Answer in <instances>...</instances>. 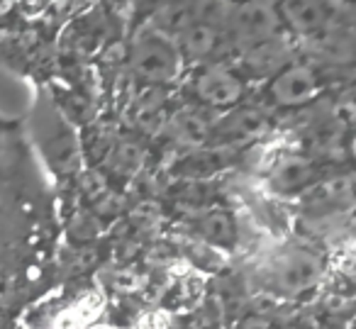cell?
<instances>
[{"label": "cell", "mask_w": 356, "mask_h": 329, "mask_svg": "<svg viewBox=\"0 0 356 329\" xmlns=\"http://www.w3.org/2000/svg\"><path fill=\"white\" fill-rule=\"evenodd\" d=\"M184 54L171 35L156 30L144 32L132 42L129 49V69L147 86H168L181 76Z\"/></svg>", "instance_id": "6da1fadb"}, {"label": "cell", "mask_w": 356, "mask_h": 329, "mask_svg": "<svg viewBox=\"0 0 356 329\" xmlns=\"http://www.w3.org/2000/svg\"><path fill=\"white\" fill-rule=\"evenodd\" d=\"M195 100L210 110H234L244 98V81L222 64H208L191 83Z\"/></svg>", "instance_id": "7a4b0ae2"}, {"label": "cell", "mask_w": 356, "mask_h": 329, "mask_svg": "<svg viewBox=\"0 0 356 329\" xmlns=\"http://www.w3.org/2000/svg\"><path fill=\"white\" fill-rule=\"evenodd\" d=\"M317 90H320V81L315 71L310 66L293 64L276 71L273 81L268 83V100L276 108H300L315 98Z\"/></svg>", "instance_id": "3957f363"}, {"label": "cell", "mask_w": 356, "mask_h": 329, "mask_svg": "<svg viewBox=\"0 0 356 329\" xmlns=\"http://www.w3.org/2000/svg\"><path fill=\"white\" fill-rule=\"evenodd\" d=\"M320 278V261L305 249H291L273 266V288L278 293L298 295L312 288Z\"/></svg>", "instance_id": "277c9868"}, {"label": "cell", "mask_w": 356, "mask_h": 329, "mask_svg": "<svg viewBox=\"0 0 356 329\" xmlns=\"http://www.w3.org/2000/svg\"><path fill=\"white\" fill-rule=\"evenodd\" d=\"M163 134L184 152H195L213 144V122L198 108H176L168 115Z\"/></svg>", "instance_id": "5b68a950"}, {"label": "cell", "mask_w": 356, "mask_h": 329, "mask_svg": "<svg viewBox=\"0 0 356 329\" xmlns=\"http://www.w3.org/2000/svg\"><path fill=\"white\" fill-rule=\"evenodd\" d=\"M234 152H237L234 144H213V147L208 144L195 152H186L173 163L171 171L184 181H205V178H213L215 173L225 171L237 157Z\"/></svg>", "instance_id": "8992f818"}, {"label": "cell", "mask_w": 356, "mask_h": 329, "mask_svg": "<svg viewBox=\"0 0 356 329\" xmlns=\"http://www.w3.org/2000/svg\"><path fill=\"white\" fill-rule=\"evenodd\" d=\"M268 129V120L261 110L254 108H234L227 115L213 122V144H234L261 137Z\"/></svg>", "instance_id": "52a82bcc"}, {"label": "cell", "mask_w": 356, "mask_h": 329, "mask_svg": "<svg viewBox=\"0 0 356 329\" xmlns=\"http://www.w3.org/2000/svg\"><path fill=\"white\" fill-rule=\"evenodd\" d=\"M278 22V13H273L266 3L261 0H249L234 13V30H237V37L249 45H266L271 40V35L276 32Z\"/></svg>", "instance_id": "ba28073f"}, {"label": "cell", "mask_w": 356, "mask_h": 329, "mask_svg": "<svg viewBox=\"0 0 356 329\" xmlns=\"http://www.w3.org/2000/svg\"><path fill=\"white\" fill-rule=\"evenodd\" d=\"M168 115L166 86H147L132 103V127L147 134H163Z\"/></svg>", "instance_id": "9c48e42d"}, {"label": "cell", "mask_w": 356, "mask_h": 329, "mask_svg": "<svg viewBox=\"0 0 356 329\" xmlns=\"http://www.w3.org/2000/svg\"><path fill=\"white\" fill-rule=\"evenodd\" d=\"M193 232L215 249H232L237 241L234 217L225 207H203L193 217Z\"/></svg>", "instance_id": "30bf717a"}, {"label": "cell", "mask_w": 356, "mask_h": 329, "mask_svg": "<svg viewBox=\"0 0 356 329\" xmlns=\"http://www.w3.org/2000/svg\"><path fill=\"white\" fill-rule=\"evenodd\" d=\"M278 17L298 35H312L325 25V6L322 0H281Z\"/></svg>", "instance_id": "8fae6325"}, {"label": "cell", "mask_w": 356, "mask_h": 329, "mask_svg": "<svg viewBox=\"0 0 356 329\" xmlns=\"http://www.w3.org/2000/svg\"><path fill=\"white\" fill-rule=\"evenodd\" d=\"M315 178V166L310 159L302 157H288L278 163L268 176V183L276 193L281 195H293V193H302Z\"/></svg>", "instance_id": "7c38bea8"}, {"label": "cell", "mask_w": 356, "mask_h": 329, "mask_svg": "<svg viewBox=\"0 0 356 329\" xmlns=\"http://www.w3.org/2000/svg\"><path fill=\"white\" fill-rule=\"evenodd\" d=\"M105 168L120 178H134L142 173L144 163H147V149L142 142L132 137H120L110 147L108 157H105Z\"/></svg>", "instance_id": "4fadbf2b"}, {"label": "cell", "mask_w": 356, "mask_h": 329, "mask_svg": "<svg viewBox=\"0 0 356 329\" xmlns=\"http://www.w3.org/2000/svg\"><path fill=\"white\" fill-rule=\"evenodd\" d=\"M220 45V30L210 22H193L188 30L178 35V49L186 59L203 61L210 54H215Z\"/></svg>", "instance_id": "5bb4252c"}, {"label": "cell", "mask_w": 356, "mask_h": 329, "mask_svg": "<svg viewBox=\"0 0 356 329\" xmlns=\"http://www.w3.org/2000/svg\"><path fill=\"white\" fill-rule=\"evenodd\" d=\"M100 230H103V220L93 210H79L69 222V239L76 246H88L100 236Z\"/></svg>", "instance_id": "9a60e30c"}, {"label": "cell", "mask_w": 356, "mask_h": 329, "mask_svg": "<svg viewBox=\"0 0 356 329\" xmlns=\"http://www.w3.org/2000/svg\"><path fill=\"white\" fill-rule=\"evenodd\" d=\"M129 222H132V227H137L139 232L156 230L159 222H161V205L154 200L139 202V205H134L132 210H129Z\"/></svg>", "instance_id": "2e32d148"}, {"label": "cell", "mask_w": 356, "mask_h": 329, "mask_svg": "<svg viewBox=\"0 0 356 329\" xmlns=\"http://www.w3.org/2000/svg\"><path fill=\"white\" fill-rule=\"evenodd\" d=\"M110 191V178L100 168H90L81 176V193L88 200V205H95L105 193Z\"/></svg>", "instance_id": "e0dca14e"}, {"label": "cell", "mask_w": 356, "mask_h": 329, "mask_svg": "<svg viewBox=\"0 0 356 329\" xmlns=\"http://www.w3.org/2000/svg\"><path fill=\"white\" fill-rule=\"evenodd\" d=\"M90 210H93L100 220H103V217H118V215H122V212H127V200H124L122 193L110 188L95 205H90Z\"/></svg>", "instance_id": "ac0fdd59"}, {"label": "cell", "mask_w": 356, "mask_h": 329, "mask_svg": "<svg viewBox=\"0 0 356 329\" xmlns=\"http://www.w3.org/2000/svg\"><path fill=\"white\" fill-rule=\"evenodd\" d=\"M95 264H98V251L88 249V246H79L66 261V271L69 273H88Z\"/></svg>", "instance_id": "d6986e66"}, {"label": "cell", "mask_w": 356, "mask_h": 329, "mask_svg": "<svg viewBox=\"0 0 356 329\" xmlns=\"http://www.w3.org/2000/svg\"><path fill=\"white\" fill-rule=\"evenodd\" d=\"M15 298V273L8 266H0V310H6Z\"/></svg>", "instance_id": "ffe728a7"}, {"label": "cell", "mask_w": 356, "mask_h": 329, "mask_svg": "<svg viewBox=\"0 0 356 329\" xmlns=\"http://www.w3.org/2000/svg\"><path fill=\"white\" fill-rule=\"evenodd\" d=\"M239 329H276V327L266 317H261V314H249V317L242 319Z\"/></svg>", "instance_id": "44dd1931"}, {"label": "cell", "mask_w": 356, "mask_h": 329, "mask_svg": "<svg viewBox=\"0 0 356 329\" xmlns=\"http://www.w3.org/2000/svg\"><path fill=\"white\" fill-rule=\"evenodd\" d=\"M288 329H312V327H310V324H300V322H298V324H291Z\"/></svg>", "instance_id": "7402d4cb"}, {"label": "cell", "mask_w": 356, "mask_h": 329, "mask_svg": "<svg viewBox=\"0 0 356 329\" xmlns=\"http://www.w3.org/2000/svg\"><path fill=\"white\" fill-rule=\"evenodd\" d=\"M354 157H356V144H354Z\"/></svg>", "instance_id": "603a6c76"}, {"label": "cell", "mask_w": 356, "mask_h": 329, "mask_svg": "<svg viewBox=\"0 0 356 329\" xmlns=\"http://www.w3.org/2000/svg\"><path fill=\"white\" fill-rule=\"evenodd\" d=\"M354 329H356V324H354Z\"/></svg>", "instance_id": "cb8c5ba5"}]
</instances>
